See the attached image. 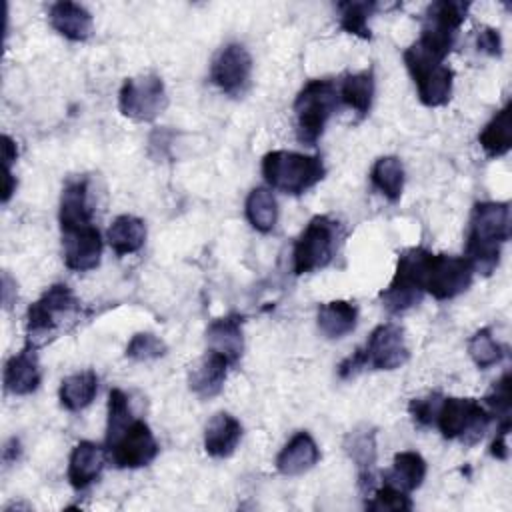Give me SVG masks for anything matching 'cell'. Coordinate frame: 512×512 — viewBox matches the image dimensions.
<instances>
[{
    "label": "cell",
    "instance_id": "obj_43",
    "mask_svg": "<svg viewBox=\"0 0 512 512\" xmlns=\"http://www.w3.org/2000/svg\"><path fill=\"white\" fill-rule=\"evenodd\" d=\"M16 190V180L12 176V168H4V186H2V204L10 200V196Z\"/></svg>",
    "mask_w": 512,
    "mask_h": 512
},
{
    "label": "cell",
    "instance_id": "obj_6",
    "mask_svg": "<svg viewBox=\"0 0 512 512\" xmlns=\"http://www.w3.org/2000/svg\"><path fill=\"white\" fill-rule=\"evenodd\" d=\"M338 222L328 216H314L292 246V270L296 276L326 268L336 254Z\"/></svg>",
    "mask_w": 512,
    "mask_h": 512
},
{
    "label": "cell",
    "instance_id": "obj_18",
    "mask_svg": "<svg viewBox=\"0 0 512 512\" xmlns=\"http://www.w3.org/2000/svg\"><path fill=\"white\" fill-rule=\"evenodd\" d=\"M40 366L36 358V348L26 346L4 366V390L14 396H26L38 390L40 386Z\"/></svg>",
    "mask_w": 512,
    "mask_h": 512
},
{
    "label": "cell",
    "instance_id": "obj_8",
    "mask_svg": "<svg viewBox=\"0 0 512 512\" xmlns=\"http://www.w3.org/2000/svg\"><path fill=\"white\" fill-rule=\"evenodd\" d=\"M474 268L466 256L426 252L422 266V288L436 300H450L472 284Z\"/></svg>",
    "mask_w": 512,
    "mask_h": 512
},
{
    "label": "cell",
    "instance_id": "obj_44",
    "mask_svg": "<svg viewBox=\"0 0 512 512\" xmlns=\"http://www.w3.org/2000/svg\"><path fill=\"white\" fill-rule=\"evenodd\" d=\"M18 456H20V442H18L16 438H10V440L6 442V446H4V450H2V458H4L6 464H10V462H14Z\"/></svg>",
    "mask_w": 512,
    "mask_h": 512
},
{
    "label": "cell",
    "instance_id": "obj_37",
    "mask_svg": "<svg viewBox=\"0 0 512 512\" xmlns=\"http://www.w3.org/2000/svg\"><path fill=\"white\" fill-rule=\"evenodd\" d=\"M166 350H168V346L160 336H156L152 332H136L126 346V356L132 360H138V362H146V360L164 356Z\"/></svg>",
    "mask_w": 512,
    "mask_h": 512
},
{
    "label": "cell",
    "instance_id": "obj_7",
    "mask_svg": "<svg viewBox=\"0 0 512 512\" xmlns=\"http://www.w3.org/2000/svg\"><path fill=\"white\" fill-rule=\"evenodd\" d=\"M490 420L492 414L482 402L458 396L442 398L436 414V424L442 436L464 444H476L484 436Z\"/></svg>",
    "mask_w": 512,
    "mask_h": 512
},
{
    "label": "cell",
    "instance_id": "obj_12",
    "mask_svg": "<svg viewBox=\"0 0 512 512\" xmlns=\"http://www.w3.org/2000/svg\"><path fill=\"white\" fill-rule=\"evenodd\" d=\"M158 442L144 420L134 418L128 428L106 444V454L116 468H142L158 456Z\"/></svg>",
    "mask_w": 512,
    "mask_h": 512
},
{
    "label": "cell",
    "instance_id": "obj_31",
    "mask_svg": "<svg viewBox=\"0 0 512 512\" xmlns=\"http://www.w3.org/2000/svg\"><path fill=\"white\" fill-rule=\"evenodd\" d=\"M338 96L360 118L368 116V112L372 108V100H374V72L362 70V72L344 76Z\"/></svg>",
    "mask_w": 512,
    "mask_h": 512
},
{
    "label": "cell",
    "instance_id": "obj_15",
    "mask_svg": "<svg viewBox=\"0 0 512 512\" xmlns=\"http://www.w3.org/2000/svg\"><path fill=\"white\" fill-rule=\"evenodd\" d=\"M64 264L72 272H88L100 264L102 236L94 224L62 228Z\"/></svg>",
    "mask_w": 512,
    "mask_h": 512
},
{
    "label": "cell",
    "instance_id": "obj_39",
    "mask_svg": "<svg viewBox=\"0 0 512 512\" xmlns=\"http://www.w3.org/2000/svg\"><path fill=\"white\" fill-rule=\"evenodd\" d=\"M442 398H444V396H440L438 392H432V394H428V396L410 400L408 412H410L414 424L420 426V428L432 426V424L436 422V414H438V408H440Z\"/></svg>",
    "mask_w": 512,
    "mask_h": 512
},
{
    "label": "cell",
    "instance_id": "obj_40",
    "mask_svg": "<svg viewBox=\"0 0 512 512\" xmlns=\"http://www.w3.org/2000/svg\"><path fill=\"white\" fill-rule=\"evenodd\" d=\"M476 46H478L480 52H484L488 56H500L502 54L500 32L496 28H490V26L480 28L478 36H476Z\"/></svg>",
    "mask_w": 512,
    "mask_h": 512
},
{
    "label": "cell",
    "instance_id": "obj_33",
    "mask_svg": "<svg viewBox=\"0 0 512 512\" xmlns=\"http://www.w3.org/2000/svg\"><path fill=\"white\" fill-rule=\"evenodd\" d=\"M336 8H338V22L344 32L354 34L362 40L372 38L368 18L376 10L374 2H338Z\"/></svg>",
    "mask_w": 512,
    "mask_h": 512
},
{
    "label": "cell",
    "instance_id": "obj_32",
    "mask_svg": "<svg viewBox=\"0 0 512 512\" xmlns=\"http://www.w3.org/2000/svg\"><path fill=\"white\" fill-rule=\"evenodd\" d=\"M372 186L390 202H398L404 190V166L396 156H380L370 168Z\"/></svg>",
    "mask_w": 512,
    "mask_h": 512
},
{
    "label": "cell",
    "instance_id": "obj_41",
    "mask_svg": "<svg viewBox=\"0 0 512 512\" xmlns=\"http://www.w3.org/2000/svg\"><path fill=\"white\" fill-rule=\"evenodd\" d=\"M512 422H506V424H498V430H496V438L492 440L490 444V454L498 460H506L508 458V430H510Z\"/></svg>",
    "mask_w": 512,
    "mask_h": 512
},
{
    "label": "cell",
    "instance_id": "obj_29",
    "mask_svg": "<svg viewBox=\"0 0 512 512\" xmlns=\"http://www.w3.org/2000/svg\"><path fill=\"white\" fill-rule=\"evenodd\" d=\"M98 392V376L94 370H82L62 380L58 398L60 404L70 412H80L92 404Z\"/></svg>",
    "mask_w": 512,
    "mask_h": 512
},
{
    "label": "cell",
    "instance_id": "obj_2",
    "mask_svg": "<svg viewBox=\"0 0 512 512\" xmlns=\"http://www.w3.org/2000/svg\"><path fill=\"white\" fill-rule=\"evenodd\" d=\"M262 176L270 188L300 196L326 176V168L316 154L272 150L262 158Z\"/></svg>",
    "mask_w": 512,
    "mask_h": 512
},
{
    "label": "cell",
    "instance_id": "obj_34",
    "mask_svg": "<svg viewBox=\"0 0 512 512\" xmlns=\"http://www.w3.org/2000/svg\"><path fill=\"white\" fill-rule=\"evenodd\" d=\"M468 354L472 358V362L480 368H492L496 364L502 362L504 358V348L500 346V342L492 336L490 328H480L476 330L470 340H468Z\"/></svg>",
    "mask_w": 512,
    "mask_h": 512
},
{
    "label": "cell",
    "instance_id": "obj_11",
    "mask_svg": "<svg viewBox=\"0 0 512 512\" xmlns=\"http://www.w3.org/2000/svg\"><path fill=\"white\" fill-rule=\"evenodd\" d=\"M168 104L166 88L160 76L142 74L126 78L118 92V110L134 122H152Z\"/></svg>",
    "mask_w": 512,
    "mask_h": 512
},
{
    "label": "cell",
    "instance_id": "obj_4",
    "mask_svg": "<svg viewBox=\"0 0 512 512\" xmlns=\"http://www.w3.org/2000/svg\"><path fill=\"white\" fill-rule=\"evenodd\" d=\"M402 58L416 84L420 102L430 108L448 104L452 98L454 72L448 64H444V58L424 48L418 40L404 50Z\"/></svg>",
    "mask_w": 512,
    "mask_h": 512
},
{
    "label": "cell",
    "instance_id": "obj_38",
    "mask_svg": "<svg viewBox=\"0 0 512 512\" xmlns=\"http://www.w3.org/2000/svg\"><path fill=\"white\" fill-rule=\"evenodd\" d=\"M484 406L488 408L492 418L498 420V424L512 422L510 420V408H512V400H510V372H504L502 378L498 382H494L490 394L484 398Z\"/></svg>",
    "mask_w": 512,
    "mask_h": 512
},
{
    "label": "cell",
    "instance_id": "obj_27",
    "mask_svg": "<svg viewBox=\"0 0 512 512\" xmlns=\"http://www.w3.org/2000/svg\"><path fill=\"white\" fill-rule=\"evenodd\" d=\"M512 104L506 102L482 128L478 142L488 158H500L512 148Z\"/></svg>",
    "mask_w": 512,
    "mask_h": 512
},
{
    "label": "cell",
    "instance_id": "obj_26",
    "mask_svg": "<svg viewBox=\"0 0 512 512\" xmlns=\"http://www.w3.org/2000/svg\"><path fill=\"white\" fill-rule=\"evenodd\" d=\"M108 244L116 256L134 254L144 246L146 240V224L142 218L132 214H120L112 220L106 232Z\"/></svg>",
    "mask_w": 512,
    "mask_h": 512
},
{
    "label": "cell",
    "instance_id": "obj_17",
    "mask_svg": "<svg viewBox=\"0 0 512 512\" xmlns=\"http://www.w3.org/2000/svg\"><path fill=\"white\" fill-rule=\"evenodd\" d=\"M228 366L230 362L222 354L208 350L202 358H198L190 366V372H188L190 390L200 398L218 396L224 388Z\"/></svg>",
    "mask_w": 512,
    "mask_h": 512
},
{
    "label": "cell",
    "instance_id": "obj_19",
    "mask_svg": "<svg viewBox=\"0 0 512 512\" xmlns=\"http://www.w3.org/2000/svg\"><path fill=\"white\" fill-rule=\"evenodd\" d=\"M318 460H320L318 444L306 430H300L278 452L276 470L282 476H300L312 470L318 464Z\"/></svg>",
    "mask_w": 512,
    "mask_h": 512
},
{
    "label": "cell",
    "instance_id": "obj_5",
    "mask_svg": "<svg viewBox=\"0 0 512 512\" xmlns=\"http://www.w3.org/2000/svg\"><path fill=\"white\" fill-rule=\"evenodd\" d=\"M80 310V302L72 294L66 284L50 286L30 308L26 314V334L28 344L38 348L46 344L50 336H54L60 328L64 318H74Z\"/></svg>",
    "mask_w": 512,
    "mask_h": 512
},
{
    "label": "cell",
    "instance_id": "obj_13",
    "mask_svg": "<svg viewBox=\"0 0 512 512\" xmlns=\"http://www.w3.org/2000/svg\"><path fill=\"white\" fill-rule=\"evenodd\" d=\"M252 78V56L246 46L230 42L222 46L210 64V82L224 94L238 98L242 96Z\"/></svg>",
    "mask_w": 512,
    "mask_h": 512
},
{
    "label": "cell",
    "instance_id": "obj_20",
    "mask_svg": "<svg viewBox=\"0 0 512 512\" xmlns=\"http://www.w3.org/2000/svg\"><path fill=\"white\" fill-rule=\"evenodd\" d=\"M106 448L98 446L96 442L82 440L78 442L68 458V482L74 490L88 488L102 472L106 460Z\"/></svg>",
    "mask_w": 512,
    "mask_h": 512
},
{
    "label": "cell",
    "instance_id": "obj_30",
    "mask_svg": "<svg viewBox=\"0 0 512 512\" xmlns=\"http://www.w3.org/2000/svg\"><path fill=\"white\" fill-rule=\"evenodd\" d=\"M244 212H246V220L254 230L262 234L272 232L278 220V202L274 192L266 186L252 188L250 194L246 196Z\"/></svg>",
    "mask_w": 512,
    "mask_h": 512
},
{
    "label": "cell",
    "instance_id": "obj_24",
    "mask_svg": "<svg viewBox=\"0 0 512 512\" xmlns=\"http://www.w3.org/2000/svg\"><path fill=\"white\" fill-rule=\"evenodd\" d=\"M60 230L62 228H72V226H82V224H92V208L88 202V180L86 178H76L68 180L62 196H60Z\"/></svg>",
    "mask_w": 512,
    "mask_h": 512
},
{
    "label": "cell",
    "instance_id": "obj_22",
    "mask_svg": "<svg viewBox=\"0 0 512 512\" xmlns=\"http://www.w3.org/2000/svg\"><path fill=\"white\" fill-rule=\"evenodd\" d=\"M208 350L222 354L230 364H236L244 352V334H242V316L226 314L216 318L206 328Z\"/></svg>",
    "mask_w": 512,
    "mask_h": 512
},
{
    "label": "cell",
    "instance_id": "obj_35",
    "mask_svg": "<svg viewBox=\"0 0 512 512\" xmlns=\"http://www.w3.org/2000/svg\"><path fill=\"white\" fill-rule=\"evenodd\" d=\"M134 420L128 396L120 388H112L108 392V422H106V442H112L118 434H122L128 424Z\"/></svg>",
    "mask_w": 512,
    "mask_h": 512
},
{
    "label": "cell",
    "instance_id": "obj_21",
    "mask_svg": "<svg viewBox=\"0 0 512 512\" xmlns=\"http://www.w3.org/2000/svg\"><path fill=\"white\" fill-rule=\"evenodd\" d=\"M48 20L50 26L64 38L72 42H84L92 36L94 30V20L92 14L76 2H54L48 8Z\"/></svg>",
    "mask_w": 512,
    "mask_h": 512
},
{
    "label": "cell",
    "instance_id": "obj_23",
    "mask_svg": "<svg viewBox=\"0 0 512 512\" xmlns=\"http://www.w3.org/2000/svg\"><path fill=\"white\" fill-rule=\"evenodd\" d=\"M242 438V424L228 412H216L204 430V450L212 458H228L234 454Z\"/></svg>",
    "mask_w": 512,
    "mask_h": 512
},
{
    "label": "cell",
    "instance_id": "obj_10",
    "mask_svg": "<svg viewBox=\"0 0 512 512\" xmlns=\"http://www.w3.org/2000/svg\"><path fill=\"white\" fill-rule=\"evenodd\" d=\"M468 8H470L468 2H452V0L432 2L426 8L418 42L430 52H434L436 56L446 60V56L450 54L456 42L458 30L466 20Z\"/></svg>",
    "mask_w": 512,
    "mask_h": 512
},
{
    "label": "cell",
    "instance_id": "obj_42",
    "mask_svg": "<svg viewBox=\"0 0 512 512\" xmlns=\"http://www.w3.org/2000/svg\"><path fill=\"white\" fill-rule=\"evenodd\" d=\"M16 156H18L16 142L8 134H2V160H4V168H10L12 162L16 160Z\"/></svg>",
    "mask_w": 512,
    "mask_h": 512
},
{
    "label": "cell",
    "instance_id": "obj_3",
    "mask_svg": "<svg viewBox=\"0 0 512 512\" xmlns=\"http://www.w3.org/2000/svg\"><path fill=\"white\" fill-rule=\"evenodd\" d=\"M338 88L328 78L308 80L294 100L296 138L306 146H316L332 114L338 108Z\"/></svg>",
    "mask_w": 512,
    "mask_h": 512
},
{
    "label": "cell",
    "instance_id": "obj_28",
    "mask_svg": "<svg viewBox=\"0 0 512 512\" xmlns=\"http://www.w3.org/2000/svg\"><path fill=\"white\" fill-rule=\"evenodd\" d=\"M424 478H426V460L414 450L398 452L392 460V468L384 472V482L404 492H414L416 488H420Z\"/></svg>",
    "mask_w": 512,
    "mask_h": 512
},
{
    "label": "cell",
    "instance_id": "obj_9",
    "mask_svg": "<svg viewBox=\"0 0 512 512\" xmlns=\"http://www.w3.org/2000/svg\"><path fill=\"white\" fill-rule=\"evenodd\" d=\"M426 252L428 250L424 248H408L398 256L394 278L390 280L388 288L380 292V300L388 312L398 314L420 304L424 296L422 266Z\"/></svg>",
    "mask_w": 512,
    "mask_h": 512
},
{
    "label": "cell",
    "instance_id": "obj_14",
    "mask_svg": "<svg viewBox=\"0 0 512 512\" xmlns=\"http://www.w3.org/2000/svg\"><path fill=\"white\" fill-rule=\"evenodd\" d=\"M360 350L364 358V368L370 370H396L406 364L410 356L404 330L394 322L376 326L370 332L364 348Z\"/></svg>",
    "mask_w": 512,
    "mask_h": 512
},
{
    "label": "cell",
    "instance_id": "obj_25",
    "mask_svg": "<svg viewBox=\"0 0 512 512\" xmlns=\"http://www.w3.org/2000/svg\"><path fill=\"white\" fill-rule=\"evenodd\" d=\"M356 322L358 308L354 302L330 300L318 308V328L330 340H338L350 334L356 328Z\"/></svg>",
    "mask_w": 512,
    "mask_h": 512
},
{
    "label": "cell",
    "instance_id": "obj_1",
    "mask_svg": "<svg viewBox=\"0 0 512 512\" xmlns=\"http://www.w3.org/2000/svg\"><path fill=\"white\" fill-rule=\"evenodd\" d=\"M510 238V204L478 202L470 214L466 258L474 272L492 274L500 262L502 244Z\"/></svg>",
    "mask_w": 512,
    "mask_h": 512
},
{
    "label": "cell",
    "instance_id": "obj_16",
    "mask_svg": "<svg viewBox=\"0 0 512 512\" xmlns=\"http://www.w3.org/2000/svg\"><path fill=\"white\" fill-rule=\"evenodd\" d=\"M344 450L358 468V484L362 492H372L376 464V432L370 426H358L344 438Z\"/></svg>",
    "mask_w": 512,
    "mask_h": 512
},
{
    "label": "cell",
    "instance_id": "obj_36",
    "mask_svg": "<svg viewBox=\"0 0 512 512\" xmlns=\"http://www.w3.org/2000/svg\"><path fill=\"white\" fill-rule=\"evenodd\" d=\"M372 498L366 502V510L370 512H404V510H412V500L408 496V492L386 484L378 490H374L370 494Z\"/></svg>",
    "mask_w": 512,
    "mask_h": 512
}]
</instances>
